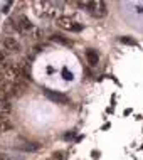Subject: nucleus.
Returning a JSON list of instances; mask_svg holds the SVG:
<instances>
[{"label":"nucleus","mask_w":143,"mask_h":160,"mask_svg":"<svg viewBox=\"0 0 143 160\" xmlns=\"http://www.w3.org/2000/svg\"><path fill=\"white\" fill-rule=\"evenodd\" d=\"M0 160H8L7 155H3V153H0Z\"/></svg>","instance_id":"nucleus-16"},{"label":"nucleus","mask_w":143,"mask_h":160,"mask_svg":"<svg viewBox=\"0 0 143 160\" xmlns=\"http://www.w3.org/2000/svg\"><path fill=\"white\" fill-rule=\"evenodd\" d=\"M86 59H88V64H89V66H98V62H99V54H98V51L88 49V51H86Z\"/></svg>","instance_id":"nucleus-8"},{"label":"nucleus","mask_w":143,"mask_h":160,"mask_svg":"<svg viewBox=\"0 0 143 160\" xmlns=\"http://www.w3.org/2000/svg\"><path fill=\"white\" fill-rule=\"evenodd\" d=\"M62 74H64V79H72V74H69L67 69H62Z\"/></svg>","instance_id":"nucleus-15"},{"label":"nucleus","mask_w":143,"mask_h":160,"mask_svg":"<svg viewBox=\"0 0 143 160\" xmlns=\"http://www.w3.org/2000/svg\"><path fill=\"white\" fill-rule=\"evenodd\" d=\"M3 69V76H5V81L10 84H20L24 83L25 76L24 71L20 68V64H14V62H7L5 66H2Z\"/></svg>","instance_id":"nucleus-1"},{"label":"nucleus","mask_w":143,"mask_h":160,"mask_svg":"<svg viewBox=\"0 0 143 160\" xmlns=\"http://www.w3.org/2000/svg\"><path fill=\"white\" fill-rule=\"evenodd\" d=\"M2 46H3V51H7V52H19L20 51V44L17 42V39L10 36L2 37Z\"/></svg>","instance_id":"nucleus-7"},{"label":"nucleus","mask_w":143,"mask_h":160,"mask_svg":"<svg viewBox=\"0 0 143 160\" xmlns=\"http://www.w3.org/2000/svg\"><path fill=\"white\" fill-rule=\"evenodd\" d=\"M3 83H5V76H3V69H2V66H0V86H2Z\"/></svg>","instance_id":"nucleus-14"},{"label":"nucleus","mask_w":143,"mask_h":160,"mask_svg":"<svg viewBox=\"0 0 143 160\" xmlns=\"http://www.w3.org/2000/svg\"><path fill=\"white\" fill-rule=\"evenodd\" d=\"M7 62H8V52L0 49V66H5Z\"/></svg>","instance_id":"nucleus-12"},{"label":"nucleus","mask_w":143,"mask_h":160,"mask_svg":"<svg viewBox=\"0 0 143 160\" xmlns=\"http://www.w3.org/2000/svg\"><path fill=\"white\" fill-rule=\"evenodd\" d=\"M89 12H91V15H93V17H98V19H101V17H105V15L108 14L106 3L101 2V0H94V2H91Z\"/></svg>","instance_id":"nucleus-5"},{"label":"nucleus","mask_w":143,"mask_h":160,"mask_svg":"<svg viewBox=\"0 0 143 160\" xmlns=\"http://www.w3.org/2000/svg\"><path fill=\"white\" fill-rule=\"evenodd\" d=\"M44 94L51 99V101L57 103V105H67V103L71 101V99H69V96H66L64 93L52 91V89H44Z\"/></svg>","instance_id":"nucleus-6"},{"label":"nucleus","mask_w":143,"mask_h":160,"mask_svg":"<svg viewBox=\"0 0 143 160\" xmlns=\"http://www.w3.org/2000/svg\"><path fill=\"white\" fill-rule=\"evenodd\" d=\"M120 41L123 42V44H131V46L136 44V41H133V39H130V37H120Z\"/></svg>","instance_id":"nucleus-13"},{"label":"nucleus","mask_w":143,"mask_h":160,"mask_svg":"<svg viewBox=\"0 0 143 160\" xmlns=\"http://www.w3.org/2000/svg\"><path fill=\"white\" fill-rule=\"evenodd\" d=\"M17 31L19 32H22V34H25V36H30V37H41V31L34 25L30 20L27 19L25 15H20V17H17Z\"/></svg>","instance_id":"nucleus-3"},{"label":"nucleus","mask_w":143,"mask_h":160,"mask_svg":"<svg viewBox=\"0 0 143 160\" xmlns=\"http://www.w3.org/2000/svg\"><path fill=\"white\" fill-rule=\"evenodd\" d=\"M10 130H12V123L8 122V118H3V120H0V133L10 132Z\"/></svg>","instance_id":"nucleus-10"},{"label":"nucleus","mask_w":143,"mask_h":160,"mask_svg":"<svg viewBox=\"0 0 143 160\" xmlns=\"http://www.w3.org/2000/svg\"><path fill=\"white\" fill-rule=\"evenodd\" d=\"M34 7H36L39 15H46V17H57V14L62 8V3L61 2H42V0H37L34 2Z\"/></svg>","instance_id":"nucleus-2"},{"label":"nucleus","mask_w":143,"mask_h":160,"mask_svg":"<svg viewBox=\"0 0 143 160\" xmlns=\"http://www.w3.org/2000/svg\"><path fill=\"white\" fill-rule=\"evenodd\" d=\"M51 41H54V42H61V44H64V46H71V42H69L67 39H64L62 36H57V34L51 36Z\"/></svg>","instance_id":"nucleus-11"},{"label":"nucleus","mask_w":143,"mask_h":160,"mask_svg":"<svg viewBox=\"0 0 143 160\" xmlns=\"http://www.w3.org/2000/svg\"><path fill=\"white\" fill-rule=\"evenodd\" d=\"M57 25L64 31H71V32H81L83 31V25L77 24L76 20H72L71 17H66V15H61L57 17Z\"/></svg>","instance_id":"nucleus-4"},{"label":"nucleus","mask_w":143,"mask_h":160,"mask_svg":"<svg viewBox=\"0 0 143 160\" xmlns=\"http://www.w3.org/2000/svg\"><path fill=\"white\" fill-rule=\"evenodd\" d=\"M12 111V105L10 101H0V120L7 118Z\"/></svg>","instance_id":"nucleus-9"}]
</instances>
